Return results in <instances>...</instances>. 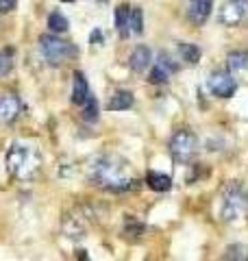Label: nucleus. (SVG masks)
Here are the masks:
<instances>
[{"instance_id": "nucleus-1", "label": "nucleus", "mask_w": 248, "mask_h": 261, "mask_svg": "<svg viewBox=\"0 0 248 261\" xmlns=\"http://www.w3.org/2000/svg\"><path fill=\"white\" fill-rule=\"evenodd\" d=\"M87 178L92 185H98L109 192L131 190L135 183L133 174L129 172V163L115 154H101L87 168Z\"/></svg>"}, {"instance_id": "nucleus-2", "label": "nucleus", "mask_w": 248, "mask_h": 261, "mask_svg": "<svg viewBox=\"0 0 248 261\" xmlns=\"http://www.w3.org/2000/svg\"><path fill=\"white\" fill-rule=\"evenodd\" d=\"M248 211V192L246 187L233 181L225 187V194H222V218L227 222H233V220L244 218Z\"/></svg>"}, {"instance_id": "nucleus-3", "label": "nucleus", "mask_w": 248, "mask_h": 261, "mask_svg": "<svg viewBox=\"0 0 248 261\" xmlns=\"http://www.w3.org/2000/svg\"><path fill=\"white\" fill-rule=\"evenodd\" d=\"M39 50L51 65H61L77 55V48L57 35H41L39 37Z\"/></svg>"}, {"instance_id": "nucleus-4", "label": "nucleus", "mask_w": 248, "mask_h": 261, "mask_svg": "<svg viewBox=\"0 0 248 261\" xmlns=\"http://www.w3.org/2000/svg\"><path fill=\"white\" fill-rule=\"evenodd\" d=\"M198 150V140L192 130L179 128L175 135L170 137V154L177 163H187L194 159V154Z\"/></svg>"}, {"instance_id": "nucleus-5", "label": "nucleus", "mask_w": 248, "mask_h": 261, "mask_svg": "<svg viewBox=\"0 0 248 261\" xmlns=\"http://www.w3.org/2000/svg\"><path fill=\"white\" fill-rule=\"evenodd\" d=\"M31 157H33L31 146L13 144L9 152H7V172L13 176H24L27 174V168L31 166Z\"/></svg>"}, {"instance_id": "nucleus-6", "label": "nucleus", "mask_w": 248, "mask_h": 261, "mask_svg": "<svg viewBox=\"0 0 248 261\" xmlns=\"http://www.w3.org/2000/svg\"><path fill=\"white\" fill-rule=\"evenodd\" d=\"M248 18V0H227L220 9L218 20L225 27H237Z\"/></svg>"}, {"instance_id": "nucleus-7", "label": "nucleus", "mask_w": 248, "mask_h": 261, "mask_svg": "<svg viewBox=\"0 0 248 261\" xmlns=\"http://www.w3.org/2000/svg\"><path fill=\"white\" fill-rule=\"evenodd\" d=\"M207 85H209V92L218 98H231L235 94L237 89V83L235 79L229 74L225 70H216L209 74V81H207Z\"/></svg>"}, {"instance_id": "nucleus-8", "label": "nucleus", "mask_w": 248, "mask_h": 261, "mask_svg": "<svg viewBox=\"0 0 248 261\" xmlns=\"http://www.w3.org/2000/svg\"><path fill=\"white\" fill-rule=\"evenodd\" d=\"M177 72V65L172 63V59L165 53L157 55V61L153 63L151 68V74H148V81L153 85H161V83H168V79Z\"/></svg>"}, {"instance_id": "nucleus-9", "label": "nucleus", "mask_w": 248, "mask_h": 261, "mask_svg": "<svg viewBox=\"0 0 248 261\" xmlns=\"http://www.w3.org/2000/svg\"><path fill=\"white\" fill-rule=\"evenodd\" d=\"M22 111V102L18 96L13 94H3L0 96V124H11L18 120Z\"/></svg>"}, {"instance_id": "nucleus-10", "label": "nucleus", "mask_w": 248, "mask_h": 261, "mask_svg": "<svg viewBox=\"0 0 248 261\" xmlns=\"http://www.w3.org/2000/svg\"><path fill=\"white\" fill-rule=\"evenodd\" d=\"M213 9V0H189V9H187V15L192 24L201 27V24L209 18V13Z\"/></svg>"}, {"instance_id": "nucleus-11", "label": "nucleus", "mask_w": 248, "mask_h": 261, "mask_svg": "<svg viewBox=\"0 0 248 261\" xmlns=\"http://www.w3.org/2000/svg\"><path fill=\"white\" fill-rule=\"evenodd\" d=\"M151 63H153V53L148 46H137L129 57V65L133 72H144V70H148Z\"/></svg>"}, {"instance_id": "nucleus-12", "label": "nucleus", "mask_w": 248, "mask_h": 261, "mask_svg": "<svg viewBox=\"0 0 248 261\" xmlns=\"http://www.w3.org/2000/svg\"><path fill=\"white\" fill-rule=\"evenodd\" d=\"M92 94L89 92V85H87V79L83 72H74V85H72V102L74 105H81L87 100V96Z\"/></svg>"}, {"instance_id": "nucleus-13", "label": "nucleus", "mask_w": 248, "mask_h": 261, "mask_svg": "<svg viewBox=\"0 0 248 261\" xmlns=\"http://www.w3.org/2000/svg\"><path fill=\"white\" fill-rule=\"evenodd\" d=\"M133 102H135V98L131 92H127V89H120V92H115L111 96V100L107 102V109L109 111H127L133 107Z\"/></svg>"}, {"instance_id": "nucleus-14", "label": "nucleus", "mask_w": 248, "mask_h": 261, "mask_svg": "<svg viewBox=\"0 0 248 261\" xmlns=\"http://www.w3.org/2000/svg\"><path fill=\"white\" fill-rule=\"evenodd\" d=\"M146 185L155 192H168L172 187V178L163 172H148L146 174Z\"/></svg>"}, {"instance_id": "nucleus-15", "label": "nucleus", "mask_w": 248, "mask_h": 261, "mask_svg": "<svg viewBox=\"0 0 248 261\" xmlns=\"http://www.w3.org/2000/svg\"><path fill=\"white\" fill-rule=\"evenodd\" d=\"M227 65L229 70L239 72V70H248V50H233L227 55Z\"/></svg>"}, {"instance_id": "nucleus-16", "label": "nucleus", "mask_w": 248, "mask_h": 261, "mask_svg": "<svg viewBox=\"0 0 248 261\" xmlns=\"http://www.w3.org/2000/svg\"><path fill=\"white\" fill-rule=\"evenodd\" d=\"M129 15H131V7L129 5H120L118 9H115V27H118L122 37L129 35Z\"/></svg>"}, {"instance_id": "nucleus-17", "label": "nucleus", "mask_w": 248, "mask_h": 261, "mask_svg": "<svg viewBox=\"0 0 248 261\" xmlns=\"http://www.w3.org/2000/svg\"><path fill=\"white\" fill-rule=\"evenodd\" d=\"M179 53H181V57H183V61H187L189 65H196L198 61H201V48H198L196 44L183 42L179 46Z\"/></svg>"}, {"instance_id": "nucleus-18", "label": "nucleus", "mask_w": 248, "mask_h": 261, "mask_svg": "<svg viewBox=\"0 0 248 261\" xmlns=\"http://www.w3.org/2000/svg\"><path fill=\"white\" fill-rule=\"evenodd\" d=\"M48 29H51L53 33H65L70 29V22L61 11H53L51 15H48Z\"/></svg>"}, {"instance_id": "nucleus-19", "label": "nucleus", "mask_w": 248, "mask_h": 261, "mask_svg": "<svg viewBox=\"0 0 248 261\" xmlns=\"http://www.w3.org/2000/svg\"><path fill=\"white\" fill-rule=\"evenodd\" d=\"M129 29L135 33V35H142L144 33V11L139 7H131V15H129Z\"/></svg>"}, {"instance_id": "nucleus-20", "label": "nucleus", "mask_w": 248, "mask_h": 261, "mask_svg": "<svg viewBox=\"0 0 248 261\" xmlns=\"http://www.w3.org/2000/svg\"><path fill=\"white\" fill-rule=\"evenodd\" d=\"M83 107V120H87V122H94L98 118V100H96V96L89 94L87 96V100L81 105Z\"/></svg>"}, {"instance_id": "nucleus-21", "label": "nucleus", "mask_w": 248, "mask_h": 261, "mask_svg": "<svg viewBox=\"0 0 248 261\" xmlns=\"http://www.w3.org/2000/svg\"><path fill=\"white\" fill-rule=\"evenodd\" d=\"M13 70V48L0 50V76H7Z\"/></svg>"}, {"instance_id": "nucleus-22", "label": "nucleus", "mask_w": 248, "mask_h": 261, "mask_svg": "<svg viewBox=\"0 0 248 261\" xmlns=\"http://www.w3.org/2000/svg\"><path fill=\"white\" fill-rule=\"evenodd\" d=\"M225 259H248L244 246H229L225 252Z\"/></svg>"}, {"instance_id": "nucleus-23", "label": "nucleus", "mask_w": 248, "mask_h": 261, "mask_svg": "<svg viewBox=\"0 0 248 261\" xmlns=\"http://www.w3.org/2000/svg\"><path fill=\"white\" fill-rule=\"evenodd\" d=\"M15 5H18V0H0V13H9L15 9Z\"/></svg>"}, {"instance_id": "nucleus-24", "label": "nucleus", "mask_w": 248, "mask_h": 261, "mask_svg": "<svg viewBox=\"0 0 248 261\" xmlns=\"http://www.w3.org/2000/svg\"><path fill=\"white\" fill-rule=\"evenodd\" d=\"M89 42H92V44H101L103 42V33L101 31H94L92 37H89Z\"/></svg>"}]
</instances>
